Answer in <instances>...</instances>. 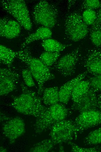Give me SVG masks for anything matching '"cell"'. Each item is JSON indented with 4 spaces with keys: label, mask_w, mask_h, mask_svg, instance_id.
Returning <instances> with one entry per match:
<instances>
[{
    "label": "cell",
    "mask_w": 101,
    "mask_h": 152,
    "mask_svg": "<svg viewBox=\"0 0 101 152\" xmlns=\"http://www.w3.org/2000/svg\"><path fill=\"white\" fill-rule=\"evenodd\" d=\"M89 81L90 87L95 91H101V75H94L90 77Z\"/></svg>",
    "instance_id": "cell-29"
},
{
    "label": "cell",
    "mask_w": 101,
    "mask_h": 152,
    "mask_svg": "<svg viewBox=\"0 0 101 152\" xmlns=\"http://www.w3.org/2000/svg\"><path fill=\"white\" fill-rule=\"evenodd\" d=\"M22 93L14 98L10 106L18 112L36 118L46 110L48 108L42 103V99L34 91L29 89L24 83L20 84Z\"/></svg>",
    "instance_id": "cell-1"
},
{
    "label": "cell",
    "mask_w": 101,
    "mask_h": 152,
    "mask_svg": "<svg viewBox=\"0 0 101 152\" xmlns=\"http://www.w3.org/2000/svg\"><path fill=\"white\" fill-rule=\"evenodd\" d=\"M100 1L98 0H85L81 5V9H91L94 10L99 8Z\"/></svg>",
    "instance_id": "cell-28"
},
{
    "label": "cell",
    "mask_w": 101,
    "mask_h": 152,
    "mask_svg": "<svg viewBox=\"0 0 101 152\" xmlns=\"http://www.w3.org/2000/svg\"><path fill=\"white\" fill-rule=\"evenodd\" d=\"M71 146V151L73 152H98L101 151V146H97L91 148L81 147L71 141L67 143Z\"/></svg>",
    "instance_id": "cell-26"
},
{
    "label": "cell",
    "mask_w": 101,
    "mask_h": 152,
    "mask_svg": "<svg viewBox=\"0 0 101 152\" xmlns=\"http://www.w3.org/2000/svg\"><path fill=\"white\" fill-rule=\"evenodd\" d=\"M91 88L77 101L73 102L71 109L80 113L92 110L98 109L97 95Z\"/></svg>",
    "instance_id": "cell-13"
},
{
    "label": "cell",
    "mask_w": 101,
    "mask_h": 152,
    "mask_svg": "<svg viewBox=\"0 0 101 152\" xmlns=\"http://www.w3.org/2000/svg\"><path fill=\"white\" fill-rule=\"evenodd\" d=\"M90 88L89 80H82L78 82L74 87L72 94L71 98L73 102L77 101Z\"/></svg>",
    "instance_id": "cell-20"
},
{
    "label": "cell",
    "mask_w": 101,
    "mask_h": 152,
    "mask_svg": "<svg viewBox=\"0 0 101 152\" xmlns=\"http://www.w3.org/2000/svg\"><path fill=\"white\" fill-rule=\"evenodd\" d=\"M19 79L18 73L10 68H0V96L7 95L16 89Z\"/></svg>",
    "instance_id": "cell-11"
},
{
    "label": "cell",
    "mask_w": 101,
    "mask_h": 152,
    "mask_svg": "<svg viewBox=\"0 0 101 152\" xmlns=\"http://www.w3.org/2000/svg\"><path fill=\"white\" fill-rule=\"evenodd\" d=\"M10 118L8 117L5 115H4L3 114L1 113L0 120L1 121L4 120H8Z\"/></svg>",
    "instance_id": "cell-33"
},
{
    "label": "cell",
    "mask_w": 101,
    "mask_h": 152,
    "mask_svg": "<svg viewBox=\"0 0 101 152\" xmlns=\"http://www.w3.org/2000/svg\"><path fill=\"white\" fill-rule=\"evenodd\" d=\"M74 122L77 133H81L101 123V111L96 109L81 113Z\"/></svg>",
    "instance_id": "cell-9"
},
{
    "label": "cell",
    "mask_w": 101,
    "mask_h": 152,
    "mask_svg": "<svg viewBox=\"0 0 101 152\" xmlns=\"http://www.w3.org/2000/svg\"><path fill=\"white\" fill-rule=\"evenodd\" d=\"M41 45L46 51L56 52H60L71 45L64 44L50 38L43 40Z\"/></svg>",
    "instance_id": "cell-19"
},
{
    "label": "cell",
    "mask_w": 101,
    "mask_h": 152,
    "mask_svg": "<svg viewBox=\"0 0 101 152\" xmlns=\"http://www.w3.org/2000/svg\"><path fill=\"white\" fill-rule=\"evenodd\" d=\"M21 30V25L17 21L6 17L0 19L1 37L8 39H13L19 35Z\"/></svg>",
    "instance_id": "cell-14"
},
{
    "label": "cell",
    "mask_w": 101,
    "mask_h": 152,
    "mask_svg": "<svg viewBox=\"0 0 101 152\" xmlns=\"http://www.w3.org/2000/svg\"><path fill=\"white\" fill-rule=\"evenodd\" d=\"M50 136L55 145L71 141L77 134L74 121L64 120L54 124L50 128Z\"/></svg>",
    "instance_id": "cell-7"
},
{
    "label": "cell",
    "mask_w": 101,
    "mask_h": 152,
    "mask_svg": "<svg viewBox=\"0 0 101 152\" xmlns=\"http://www.w3.org/2000/svg\"><path fill=\"white\" fill-rule=\"evenodd\" d=\"M58 11L53 5L46 0H41L35 6L33 16L34 22L49 28L53 27L57 22Z\"/></svg>",
    "instance_id": "cell-4"
},
{
    "label": "cell",
    "mask_w": 101,
    "mask_h": 152,
    "mask_svg": "<svg viewBox=\"0 0 101 152\" xmlns=\"http://www.w3.org/2000/svg\"><path fill=\"white\" fill-rule=\"evenodd\" d=\"M87 74V71L80 73L62 86L59 92V101L60 103L64 104L68 103L71 97L74 87L78 82L86 77Z\"/></svg>",
    "instance_id": "cell-15"
},
{
    "label": "cell",
    "mask_w": 101,
    "mask_h": 152,
    "mask_svg": "<svg viewBox=\"0 0 101 152\" xmlns=\"http://www.w3.org/2000/svg\"><path fill=\"white\" fill-rule=\"evenodd\" d=\"M59 90L57 87L44 88L42 99L43 103L47 106H51L58 103Z\"/></svg>",
    "instance_id": "cell-17"
},
{
    "label": "cell",
    "mask_w": 101,
    "mask_h": 152,
    "mask_svg": "<svg viewBox=\"0 0 101 152\" xmlns=\"http://www.w3.org/2000/svg\"><path fill=\"white\" fill-rule=\"evenodd\" d=\"M55 145L50 139L43 140L35 144L29 150L30 152H47Z\"/></svg>",
    "instance_id": "cell-21"
},
{
    "label": "cell",
    "mask_w": 101,
    "mask_h": 152,
    "mask_svg": "<svg viewBox=\"0 0 101 152\" xmlns=\"http://www.w3.org/2000/svg\"><path fill=\"white\" fill-rule=\"evenodd\" d=\"M50 29L45 27L38 28L34 33L28 35L25 38L21 45V48H24L33 42L39 40H45L50 38L52 35Z\"/></svg>",
    "instance_id": "cell-16"
},
{
    "label": "cell",
    "mask_w": 101,
    "mask_h": 152,
    "mask_svg": "<svg viewBox=\"0 0 101 152\" xmlns=\"http://www.w3.org/2000/svg\"><path fill=\"white\" fill-rule=\"evenodd\" d=\"M82 20L87 25H92L97 18V12L94 10L91 9L85 10L82 15Z\"/></svg>",
    "instance_id": "cell-25"
},
{
    "label": "cell",
    "mask_w": 101,
    "mask_h": 152,
    "mask_svg": "<svg viewBox=\"0 0 101 152\" xmlns=\"http://www.w3.org/2000/svg\"><path fill=\"white\" fill-rule=\"evenodd\" d=\"M64 26L66 37L73 42L83 39L89 32L88 26L83 21L82 15L77 11L73 12L67 16Z\"/></svg>",
    "instance_id": "cell-6"
},
{
    "label": "cell",
    "mask_w": 101,
    "mask_h": 152,
    "mask_svg": "<svg viewBox=\"0 0 101 152\" xmlns=\"http://www.w3.org/2000/svg\"><path fill=\"white\" fill-rule=\"evenodd\" d=\"M0 152H6L7 151V149L3 146H1L0 148Z\"/></svg>",
    "instance_id": "cell-34"
},
{
    "label": "cell",
    "mask_w": 101,
    "mask_h": 152,
    "mask_svg": "<svg viewBox=\"0 0 101 152\" xmlns=\"http://www.w3.org/2000/svg\"><path fill=\"white\" fill-rule=\"evenodd\" d=\"M98 108L99 110L101 111V94L97 95Z\"/></svg>",
    "instance_id": "cell-31"
},
{
    "label": "cell",
    "mask_w": 101,
    "mask_h": 152,
    "mask_svg": "<svg viewBox=\"0 0 101 152\" xmlns=\"http://www.w3.org/2000/svg\"><path fill=\"white\" fill-rule=\"evenodd\" d=\"M17 51H15L3 45H0V62L9 68L12 67V63L15 57H17Z\"/></svg>",
    "instance_id": "cell-18"
},
{
    "label": "cell",
    "mask_w": 101,
    "mask_h": 152,
    "mask_svg": "<svg viewBox=\"0 0 101 152\" xmlns=\"http://www.w3.org/2000/svg\"><path fill=\"white\" fill-rule=\"evenodd\" d=\"M1 7L13 16L26 30L30 31L32 28V22L29 11L23 0H5L1 1Z\"/></svg>",
    "instance_id": "cell-5"
},
{
    "label": "cell",
    "mask_w": 101,
    "mask_h": 152,
    "mask_svg": "<svg viewBox=\"0 0 101 152\" xmlns=\"http://www.w3.org/2000/svg\"><path fill=\"white\" fill-rule=\"evenodd\" d=\"M22 75L24 83L27 86L31 87L35 86L33 77L28 68L22 70Z\"/></svg>",
    "instance_id": "cell-27"
},
{
    "label": "cell",
    "mask_w": 101,
    "mask_h": 152,
    "mask_svg": "<svg viewBox=\"0 0 101 152\" xmlns=\"http://www.w3.org/2000/svg\"><path fill=\"white\" fill-rule=\"evenodd\" d=\"M82 64L89 73L94 75H101V50L98 48L88 50Z\"/></svg>",
    "instance_id": "cell-12"
},
{
    "label": "cell",
    "mask_w": 101,
    "mask_h": 152,
    "mask_svg": "<svg viewBox=\"0 0 101 152\" xmlns=\"http://www.w3.org/2000/svg\"><path fill=\"white\" fill-rule=\"evenodd\" d=\"M84 142L85 145L101 144V127L89 133L84 138Z\"/></svg>",
    "instance_id": "cell-23"
},
{
    "label": "cell",
    "mask_w": 101,
    "mask_h": 152,
    "mask_svg": "<svg viewBox=\"0 0 101 152\" xmlns=\"http://www.w3.org/2000/svg\"><path fill=\"white\" fill-rule=\"evenodd\" d=\"M2 129L3 134L8 139L10 143L12 144L25 133V122L19 117L10 118L3 124Z\"/></svg>",
    "instance_id": "cell-10"
},
{
    "label": "cell",
    "mask_w": 101,
    "mask_h": 152,
    "mask_svg": "<svg viewBox=\"0 0 101 152\" xmlns=\"http://www.w3.org/2000/svg\"><path fill=\"white\" fill-rule=\"evenodd\" d=\"M76 0H69L68 3L67 8L68 9L71 8V7L75 4Z\"/></svg>",
    "instance_id": "cell-32"
},
{
    "label": "cell",
    "mask_w": 101,
    "mask_h": 152,
    "mask_svg": "<svg viewBox=\"0 0 101 152\" xmlns=\"http://www.w3.org/2000/svg\"><path fill=\"white\" fill-rule=\"evenodd\" d=\"M90 37L94 46L97 48L101 47V26L90 28Z\"/></svg>",
    "instance_id": "cell-24"
},
{
    "label": "cell",
    "mask_w": 101,
    "mask_h": 152,
    "mask_svg": "<svg viewBox=\"0 0 101 152\" xmlns=\"http://www.w3.org/2000/svg\"><path fill=\"white\" fill-rule=\"evenodd\" d=\"M59 146V152H64V150L63 146L61 144Z\"/></svg>",
    "instance_id": "cell-35"
},
{
    "label": "cell",
    "mask_w": 101,
    "mask_h": 152,
    "mask_svg": "<svg viewBox=\"0 0 101 152\" xmlns=\"http://www.w3.org/2000/svg\"><path fill=\"white\" fill-rule=\"evenodd\" d=\"M62 103L50 106L45 112L37 118L34 125L35 133L40 134L50 129L55 123L65 119L69 113L68 109Z\"/></svg>",
    "instance_id": "cell-3"
},
{
    "label": "cell",
    "mask_w": 101,
    "mask_h": 152,
    "mask_svg": "<svg viewBox=\"0 0 101 152\" xmlns=\"http://www.w3.org/2000/svg\"><path fill=\"white\" fill-rule=\"evenodd\" d=\"M99 26H101V1H100V7L97 12L96 19L93 24L91 25L90 28H94Z\"/></svg>",
    "instance_id": "cell-30"
},
{
    "label": "cell",
    "mask_w": 101,
    "mask_h": 152,
    "mask_svg": "<svg viewBox=\"0 0 101 152\" xmlns=\"http://www.w3.org/2000/svg\"><path fill=\"white\" fill-rule=\"evenodd\" d=\"M80 56V48L76 47L61 57L55 64L54 67L64 76H70L75 73Z\"/></svg>",
    "instance_id": "cell-8"
},
{
    "label": "cell",
    "mask_w": 101,
    "mask_h": 152,
    "mask_svg": "<svg viewBox=\"0 0 101 152\" xmlns=\"http://www.w3.org/2000/svg\"><path fill=\"white\" fill-rule=\"evenodd\" d=\"M60 55V52L46 51L41 54L39 59L49 68L56 63Z\"/></svg>",
    "instance_id": "cell-22"
},
{
    "label": "cell",
    "mask_w": 101,
    "mask_h": 152,
    "mask_svg": "<svg viewBox=\"0 0 101 152\" xmlns=\"http://www.w3.org/2000/svg\"><path fill=\"white\" fill-rule=\"evenodd\" d=\"M17 52V57L26 65L36 81L38 86V94L41 95L44 89V83L55 78V76L50 72L49 68L39 59L32 55L27 46L21 48Z\"/></svg>",
    "instance_id": "cell-2"
}]
</instances>
